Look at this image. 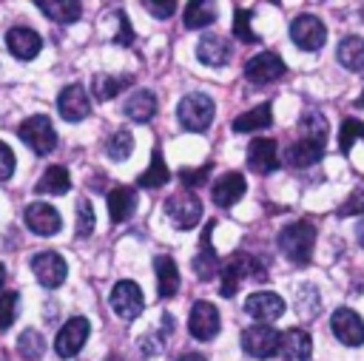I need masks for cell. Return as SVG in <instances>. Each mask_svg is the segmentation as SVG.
Segmentation results:
<instances>
[{"label": "cell", "mask_w": 364, "mask_h": 361, "mask_svg": "<svg viewBox=\"0 0 364 361\" xmlns=\"http://www.w3.org/2000/svg\"><path fill=\"white\" fill-rule=\"evenodd\" d=\"M336 57L347 71H364V37H344L336 48Z\"/></svg>", "instance_id": "28"}, {"label": "cell", "mask_w": 364, "mask_h": 361, "mask_svg": "<svg viewBox=\"0 0 364 361\" xmlns=\"http://www.w3.org/2000/svg\"><path fill=\"white\" fill-rule=\"evenodd\" d=\"M3 281H6V267L0 264V287H3Z\"/></svg>", "instance_id": "48"}, {"label": "cell", "mask_w": 364, "mask_h": 361, "mask_svg": "<svg viewBox=\"0 0 364 361\" xmlns=\"http://www.w3.org/2000/svg\"><path fill=\"white\" fill-rule=\"evenodd\" d=\"M117 20H119V34H117V43H119V45H131V43H134V34H131L128 17H125L122 11H117Z\"/></svg>", "instance_id": "45"}, {"label": "cell", "mask_w": 364, "mask_h": 361, "mask_svg": "<svg viewBox=\"0 0 364 361\" xmlns=\"http://www.w3.org/2000/svg\"><path fill=\"white\" fill-rule=\"evenodd\" d=\"M355 139H364V122L361 119H344L341 122V134H338V151L341 153H350V148H353V142Z\"/></svg>", "instance_id": "36"}, {"label": "cell", "mask_w": 364, "mask_h": 361, "mask_svg": "<svg viewBox=\"0 0 364 361\" xmlns=\"http://www.w3.org/2000/svg\"><path fill=\"white\" fill-rule=\"evenodd\" d=\"M216 270H219V256H216L210 239L202 236V247H199V253L193 256V273H196V279H205V281H208V279L216 276Z\"/></svg>", "instance_id": "30"}, {"label": "cell", "mask_w": 364, "mask_h": 361, "mask_svg": "<svg viewBox=\"0 0 364 361\" xmlns=\"http://www.w3.org/2000/svg\"><path fill=\"white\" fill-rule=\"evenodd\" d=\"M145 9L154 14V17H171L173 11H176V3L173 0H168V3H154V0H145Z\"/></svg>", "instance_id": "44"}, {"label": "cell", "mask_w": 364, "mask_h": 361, "mask_svg": "<svg viewBox=\"0 0 364 361\" xmlns=\"http://www.w3.org/2000/svg\"><path fill=\"white\" fill-rule=\"evenodd\" d=\"M355 236H358V244L364 247V216H361V222L355 225Z\"/></svg>", "instance_id": "47"}, {"label": "cell", "mask_w": 364, "mask_h": 361, "mask_svg": "<svg viewBox=\"0 0 364 361\" xmlns=\"http://www.w3.org/2000/svg\"><path fill=\"white\" fill-rule=\"evenodd\" d=\"M94 230V208L88 199L77 202V236H91Z\"/></svg>", "instance_id": "39"}, {"label": "cell", "mask_w": 364, "mask_h": 361, "mask_svg": "<svg viewBox=\"0 0 364 361\" xmlns=\"http://www.w3.org/2000/svg\"><path fill=\"white\" fill-rule=\"evenodd\" d=\"M276 352L284 358V361H307L310 352H313V341L304 330L299 327H290L284 333H279V347Z\"/></svg>", "instance_id": "18"}, {"label": "cell", "mask_w": 364, "mask_h": 361, "mask_svg": "<svg viewBox=\"0 0 364 361\" xmlns=\"http://www.w3.org/2000/svg\"><path fill=\"white\" fill-rule=\"evenodd\" d=\"M245 313H247L250 318L262 321V324H270V321L282 318L284 301H282V296H276V293H270V290H259V293H250V296H247Z\"/></svg>", "instance_id": "13"}, {"label": "cell", "mask_w": 364, "mask_h": 361, "mask_svg": "<svg viewBox=\"0 0 364 361\" xmlns=\"http://www.w3.org/2000/svg\"><path fill=\"white\" fill-rule=\"evenodd\" d=\"M176 117L182 122L185 131H193V134H202L208 131V125L213 122V99L208 94H188L179 99V108H176Z\"/></svg>", "instance_id": "3"}, {"label": "cell", "mask_w": 364, "mask_h": 361, "mask_svg": "<svg viewBox=\"0 0 364 361\" xmlns=\"http://www.w3.org/2000/svg\"><path fill=\"white\" fill-rule=\"evenodd\" d=\"M273 122V111H270V102H262L245 114H239L233 119V131L236 134H250V131H262V128H270Z\"/></svg>", "instance_id": "24"}, {"label": "cell", "mask_w": 364, "mask_h": 361, "mask_svg": "<svg viewBox=\"0 0 364 361\" xmlns=\"http://www.w3.org/2000/svg\"><path fill=\"white\" fill-rule=\"evenodd\" d=\"M154 270H156V296L159 298H171L179 290V267L171 256H156L154 259Z\"/></svg>", "instance_id": "21"}, {"label": "cell", "mask_w": 364, "mask_h": 361, "mask_svg": "<svg viewBox=\"0 0 364 361\" xmlns=\"http://www.w3.org/2000/svg\"><path fill=\"white\" fill-rule=\"evenodd\" d=\"M245 279L262 281L264 279V267L253 256H247V253L239 250V253L228 256V262L222 264V287H219V293L225 298H233L236 290H239V281H245Z\"/></svg>", "instance_id": "2"}, {"label": "cell", "mask_w": 364, "mask_h": 361, "mask_svg": "<svg viewBox=\"0 0 364 361\" xmlns=\"http://www.w3.org/2000/svg\"><path fill=\"white\" fill-rule=\"evenodd\" d=\"M233 34L245 43H256V31L250 28V11L247 9H236V23H233Z\"/></svg>", "instance_id": "40"}, {"label": "cell", "mask_w": 364, "mask_h": 361, "mask_svg": "<svg viewBox=\"0 0 364 361\" xmlns=\"http://www.w3.org/2000/svg\"><path fill=\"white\" fill-rule=\"evenodd\" d=\"M282 74H284V63H282V57L273 54V51H262V54L250 57L247 65H245V77H247V82H253V85L276 82Z\"/></svg>", "instance_id": "11"}, {"label": "cell", "mask_w": 364, "mask_h": 361, "mask_svg": "<svg viewBox=\"0 0 364 361\" xmlns=\"http://www.w3.org/2000/svg\"><path fill=\"white\" fill-rule=\"evenodd\" d=\"M176 361H208L205 355H199V352H185V355H179Z\"/></svg>", "instance_id": "46"}, {"label": "cell", "mask_w": 364, "mask_h": 361, "mask_svg": "<svg viewBox=\"0 0 364 361\" xmlns=\"http://www.w3.org/2000/svg\"><path fill=\"white\" fill-rule=\"evenodd\" d=\"M338 216H364V190H353L338 208Z\"/></svg>", "instance_id": "42"}, {"label": "cell", "mask_w": 364, "mask_h": 361, "mask_svg": "<svg viewBox=\"0 0 364 361\" xmlns=\"http://www.w3.org/2000/svg\"><path fill=\"white\" fill-rule=\"evenodd\" d=\"M68 188H71V176H68V171L63 168V165H51V168H46V173L40 176V182H37V193H51V196H60V193H68Z\"/></svg>", "instance_id": "29"}, {"label": "cell", "mask_w": 364, "mask_h": 361, "mask_svg": "<svg viewBox=\"0 0 364 361\" xmlns=\"http://www.w3.org/2000/svg\"><path fill=\"white\" fill-rule=\"evenodd\" d=\"M17 304H20V296L14 290H9V293L0 296V330L11 327V321L17 318Z\"/></svg>", "instance_id": "38"}, {"label": "cell", "mask_w": 364, "mask_h": 361, "mask_svg": "<svg viewBox=\"0 0 364 361\" xmlns=\"http://www.w3.org/2000/svg\"><path fill=\"white\" fill-rule=\"evenodd\" d=\"M290 40L301 51H318L324 45V40H327V26L316 14H299L290 23Z\"/></svg>", "instance_id": "6"}, {"label": "cell", "mask_w": 364, "mask_h": 361, "mask_svg": "<svg viewBox=\"0 0 364 361\" xmlns=\"http://www.w3.org/2000/svg\"><path fill=\"white\" fill-rule=\"evenodd\" d=\"M276 347H279V333L267 324H256V327H247L242 330V350L250 355V358H273L276 355Z\"/></svg>", "instance_id": "10"}, {"label": "cell", "mask_w": 364, "mask_h": 361, "mask_svg": "<svg viewBox=\"0 0 364 361\" xmlns=\"http://www.w3.org/2000/svg\"><path fill=\"white\" fill-rule=\"evenodd\" d=\"M156 114V97L145 88L134 91L128 99H125V117L134 119V122H148L151 117Z\"/></svg>", "instance_id": "27"}, {"label": "cell", "mask_w": 364, "mask_h": 361, "mask_svg": "<svg viewBox=\"0 0 364 361\" xmlns=\"http://www.w3.org/2000/svg\"><path fill=\"white\" fill-rule=\"evenodd\" d=\"M88 333H91L88 318H82V316L68 318V321L60 327L57 338H54V350H57V355H60V358H74V355L82 350V344L88 341Z\"/></svg>", "instance_id": "7"}, {"label": "cell", "mask_w": 364, "mask_h": 361, "mask_svg": "<svg viewBox=\"0 0 364 361\" xmlns=\"http://www.w3.org/2000/svg\"><path fill=\"white\" fill-rule=\"evenodd\" d=\"M17 134H20V139L37 156H46V153H51L57 148V131H54V125H51V119L46 114H34V117L23 119L20 128H17Z\"/></svg>", "instance_id": "4"}, {"label": "cell", "mask_w": 364, "mask_h": 361, "mask_svg": "<svg viewBox=\"0 0 364 361\" xmlns=\"http://www.w3.org/2000/svg\"><path fill=\"white\" fill-rule=\"evenodd\" d=\"M34 6L57 23H74L82 14V6L77 0H34Z\"/></svg>", "instance_id": "26"}, {"label": "cell", "mask_w": 364, "mask_h": 361, "mask_svg": "<svg viewBox=\"0 0 364 361\" xmlns=\"http://www.w3.org/2000/svg\"><path fill=\"white\" fill-rule=\"evenodd\" d=\"M245 176L242 173H236V171H228V173H222L216 182H213V188H210V196H213V202L219 205V208H230V205H236L242 196H245Z\"/></svg>", "instance_id": "20"}, {"label": "cell", "mask_w": 364, "mask_h": 361, "mask_svg": "<svg viewBox=\"0 0 364 361\" xmlns=\"http://www.w3.org/2000/svg\"><path fill=\"white\" fill-rule=\"evenodd\" d=\"M105 151H108V156H111L114 162L128 159L131 151H134V136H131V131H114V134L108 136V142H105Z\"/></svg>", "instance_id": "35"}, {"label": "cell", "mask_w": 364, "mask_h": 361, "mask_svg": "<svg viewBox=\"0 0 364 361\" xmlns=\"http://www.w3.org/2000/svg\"><path fill=\"white\" fill-rule=\"evenodd\" d=\"M131 82V77H114V74H97L91 82V91L97 99H114L125 85Z\"/></svg>", "instance_id": "33"}, {"label": "cell", "mask_w": 364, "mask_h": 361, "mask_svg": "<svg viewBox=\"0 0 364 361\" xmlns=\"http://www.w3.org/2000/svg\"><path fill=\"white\" fill-rule=\"evenodd\" d=\"M136 210V190L134 188H114L108 193V213H111V222H125L131 219V213Z\"/></svg>", "instance_id": "25"}, {"label": "cell", "mask_w": 364, "mask_h": 361, "mask_svg": "<svg viewBox=\"0 0 364 361\" xmlns=\"http://www.w3.org/2000/svg\"><path fill=\"white\" fill-rule=\"evenodd\" d=\"M108 301H111L114 313H117L119 318H125V321H134V318L145 310V298H142L139 284H134V281H128V279H122V281L114 284Z\"/></svg>", "instance_id": "8"}, {"label": "cell", "mask_w": 364, "mask_h": 361, "mask_svg": "<svg viewBox=\"0 0 364 361\" xmlns=\"http://www.w3.org/2000/svg\"><path fill=\"white\" fill-rule=\"evenodd\" d=\"M188 330L193 338L199 341H210L219 333V310L210 301H196L191 307V318H188Z\"/></svg>", "instance_id": "14"}, {"label": "cell", "mask_w": 364, "mask_h": 361, "mask_svg": "<svg viewBox=\"0 0 364 361\" xmlns=\"http://www.w3.org/2000/svg\"><path fill=\"white\" fill-rule=\"evenodd\" d=\"M57 108H60V117L68 119V122H80L88 117L91 111V99L85 94L82 85H65L57 97Z\"/></svg>", "instance_id": "16"}, {"label": "cell", "mask_w": 364, "mask_h": 361, "mask_svg": "<svg viewBox=\"0 0 364 361\" xmlns=\"http://www.w3.org/2000/svg\"><path fill=\"white\" fill-rule=\"evenodd\" d=\"M208 173H210V165H202V168H182V171H179V179H182L185 188H196V185H205Z\"/></svg>", "instance_id": "41"}, {"label": "cell", "mask_w": 364, "mask_h": 361, "mask_svg": "<svg viewBox=\"0 0 364 361\" xmlns=\"http://www.w3.org/2000/svg\"><path fill=\"white\" fill-rule=\"evenodd\" d=\"M168 179H171L168 165H165V159H162L159 148H154V153H151V165H148V168H145V173L139 176V188H162Z\"/></svg>", "instance_id": "32"}, {"label": "cell", "mask_w": 364, "mask_h": 361, "mask_svg": "<svg viewBox=\"0 0 364 361\" xmlns=\"http://www.w3.org/2000/svg\"><path fill=\"white\" fill-rule=\"evenodd\" d=\"M6 45H9V51H11L17 60H31V57L43 48V40H40V34H37L34 28H28V26H14V28H9V34H6Z\"/></svg>", "instance_id": "19"}, {"label": "cell", "mask_w": 364, "mask_h": 361, "mask_svg": "<svg viewBox=\"0 0 364 361\" xmlns=\"http://www.w3.org/2000/svg\"><path fill=\"white\" fill-rule=\"evenodd\" d=\"M165 213H168V219L173 222V227L191 230V227H196L199 219H202V202H199V196H193L191 190L173 193V196L165 202Z\"/></svg>", "instance_id": "5"}, {"label": "cell", "mask_w": 364, "mask_h": 361, "mask_svg": "<svg viewBox=\"0 0 364 361\" xmlns=\"http://www.w3.org/2000/svg\"><path fill=\"white\" fill-rule=\"evenodd\" d=\"M105 361H122V358H119V355H108Z\"/></svg>", "instance_id": "49"}, {"label": "cell", "mask_w": 364, "mask_h": 361, "mask_svg": "<svg viewBox=\"0 0 364 361\" xmlns=\"http://www.w3.org/2000/svg\"><path fill=\"white\" fill-rule=\"evenodd\" d=\"M358 108H364V91H361V97H358Z\"/></svg>", "instance_id": "50"}, {"label": "cell", "mask_w": 364, "mask_h": 361, "mask_svg": "<svg viewBox=\"0 0 364 361\" xmlns=\"http://www.w3.org/2000/svg\"><path fill=\"white\" fill-rule=\"evenodd\" d=\"M321 153H324V142H316V139H299V142H293L290 148H287V153H284V159H287V165H293V168H310V165H316L318 159H321Z\"/></svg>", "instance_id": "22"}, {"label": "cell", "mask_w": 364, "mask_h": 361, "mask_svg": "<svg viewBox=\"0 0 364 361\" xmlns=\"http://www.w3.org/2000/svg\"><path fill=\"white\" fill-rule=\"evenodd\" d=\"M316 247V225L313 222H293L279 233V250L293 264H307Z\"/></svg>", "instance_id": "1"}, {"label": "cell", "mask_w": 364, "mask_h": 361, "mask_svg": "<svg viewBox=\"0 0 364 361\" xmlns=\"http://www.w3.org/2000/svg\"><path fill=\"white\" fill-rule=\"evenodd\" d=\"M216 20V6L205 0H193L185 6V26L188 28H205Z\"/></svg>", "instance_id": "31"}, {"label": "cell", "mask_w": 364, "mask_h": 361, "mask_svg": "<svg viewBox=\"0 0 364 361\" xmlns=\"http://www.w3.org/2000/svg\"><path fill=\"white\" fill-rule=\"evenodd\" d=\"M196 54H199V60L208 63V65H225V63L230 60V43H228L225 37H219V34H208V37L199 40Z\"/></svg>", "instance_id": "23"}, {"label": "cell", "mask_w": 364, "mask_h": 361, "mask_svg": "<svg viewBox=\"0 0 364 361\" xmlns=\"http://www.w3.org/2000/svg\"><path fill=\"white\" fill-rule=\"evenodd\" d=\"M330 327L336 333V338L347 347H358L364 344V321L355 310H347V307H338L330 318Z\"/></svg>", "instance_id": "12"}, {"label": "cell", "mask_w": 364, "mask_h": 361, "mask_svg": "<svg viewBox=\"0 0 364 361\" xmlns=\"http://www.w3.org/2000/svg\"><path fill=\"white\" fill-rule=\"evenodd\" d=\"M31 270H34L37 281H40L43 287H48V290L60 287V284L65 281V276H68V264H65V259H63L60 253H54V250H43V253H37V256L31 259Z\"/></svg>", "instance_id": "9"}, {"label": "cell", "mask_w": 364, "mask_h": 361, "mask_svg": "<svg viewBox=\"0 0 364 361\" xmlns=\"http://www.w3.org/2000/svg\"><path fill=\"white\" fill-rule=\"evenodd\" d=\"M299 128H301V136H304V139H316V142H324V139H327V119H324V114H318V111H307V114L301 117Z\"/></svg>", "instance_id": "34"}, {"label": "cell", "mask_w": 364, "mask_h": 361, "mask_svg": "<svg viewBox=\"0 0 364 361\" xmlns=\"http://www.w3.org/2000/svg\"><path fill=\"white\" fill-rule=\"evenodd\" d=\"M276 139L270 136H256L250 145H247V168L253 173H270L279 168V153H276Z\"/></svg>", "instance_id": "15"}, {"label": "cell", "mask_w": 364, "mask_h": 361, "mask_svg": "<svg viewBox=\"0 0 364 361\" xmlns=\"http://www.w3.org/2000/svg\"><path fill=\"white\" fill-rule=\"evenodd\" d=\"M11 173H14V151L6 142H0V182L9 179Z\"/></svg>", "instance_id": "43"}, {"label": "cell", "mask_w": 364, "mask_h": 361, "mask_svg": "<svg viewBox=\"0 0 364 361\" xmlns=\"http://www.w3.org/2000/svg\"><path fill=\"white\" fill-rule=\"evenodd\" d=\"M23 219H26L28 230H34L37 236H54V233L63 227L60 213H57L51 205H46V202H31V205L26 208Z\"/></svg>", "instance_id": "17"}, {"label": "cell", "mask_w": 364, "mask_h": 361, "mask_svg": "<svg viewBox=\"0 0 364 361\" xmlns=\"http://www.w3.org/2000/svg\"><path fill=\"white\" fill-rule=\"evenodd\" d=\"M17 350L26 358H40L43 350H46V341H43V335L37 330H23L20 333V341H17Z\"/></svg>", "instance_id": "37"}]
</instances>
